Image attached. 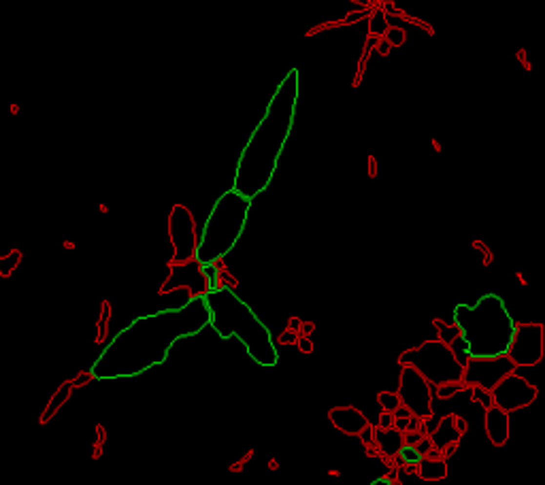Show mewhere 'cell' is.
I'll return each instance as SVG.
<instances>
[{
  "mask_svg": "<svg viewBox=\"0 0 545 485\" xmlns=\"http://www.w3.org/2000/svg\"><path fill=\"white\" fill-rule=\"evenodd\" d=\"M209 328L204 298L196 296L177 309L143 315L117 332L92 366L96 379H128L166 362L171 347L181 338Z\"/></svg>",
  "mask_w": 545,
  "mask_h": 485,
  "instance_id": "6da1fadb",
  "label": "cell"
},
{
  "mask_svg": "<svg viewBox=\"0 0 545 485\" xmlns=\"http://www.w3.org/2000/svg\"><path fill=\"white\" fill-rule=\"evenodd\" d=\"M403 458L405 460H413V462H418L420 460V455L413 451V449H403Z\"/></svg>",
  "mask_w": 545,
  "mask_h": 485,
  "instance_id": "8992f818",
  "label": "cell"
},
{
  "mask_svg": "<svg viewBox=\"0 0 545 485\" xmlns=\"http://www.w3.org/2000/svg\"><path fill=\"white\" fill-rule=\"evenodd\" d=\"M454 321L464 341L466 353L473 358H499L513 345L515 324L501 296L485 294L475 305H458Z\"/></svg>",
  "mask_w": 545,
  "mask_h": 485,
  "instance_id": "277c9868",
  "label": "cell"
},
{
  "mask_svg": "<svg viewBox=\"0 0 545 485\" xmlns=\"http://www.w3.org/2000/svg\"><path fill=\"white\" fill-rule=\"evenodd\" d=\"M204 298L209 311V328L220 338H239L249 358L260 366H275L279 360L273 334L258 319L247 302H243L230 288H211Z\"/></svg>",
  "mask_w": 545,
  "mask_h": 485,
  "instance_id": "3957f363",
  "label": "cell"
},
{
  "mask_svg": "<svg viewBox=\"0 0 545 485\" xmlns=\"http://www.w3.org/2000/svg\"><path fill=\"white\" fill-rule=\"evenodd\" d=\"M298 102V71H290L275 90L266 107L264 117L249 136L241 157H239L234 192L254 200L271 183L279 155L285 147L290 130L296 117Z\"/></svg>",
  "mask_w": 545,
  "mask_h": 485,
  "instance_id": "7a4b0ae2",
  "label": "cell"
},
{
  "mask_svg": "<svg viewBox=\"0 0 545 485\" xmlns=\"http://www.w3.org/2000/svg\"><path fill=\"white\" fill-rule=\"evenodd\" d=\"M371 485H390V481H385V479H377V481H373Z\"/></svg>",
  "mask_w": 545,
  "mask_h": 485,
  "instance_id": "52a82bcc",
  "label": "cell"
},
{
  "mask_svg": "<svg viewBox=\"0 0 545 485\" xmlns=\"http://www.w3.org/2000/svg\"><path fill=\"white\" fill-rule=\"evenodd\" d=\"M251 200L241 196L239 192L228 190L213 204L207 221H204L201 243L196 247V260L202 266H211L222 260L237 245L239 236L243 234L245 221H247Z\"/></svg>",
  "mask_w": 545,
  "mask_h": 485,
  "instance_id": "5b68a950",
  "label": "cell"
}]
</instances>
